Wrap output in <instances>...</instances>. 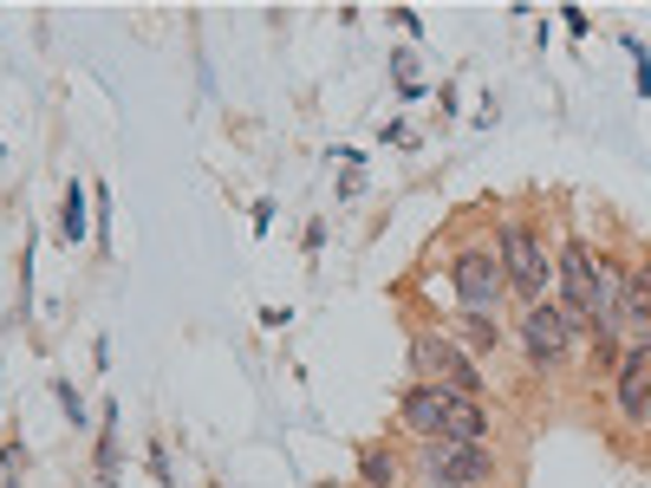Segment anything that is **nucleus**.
Returning <instances> with one entry per match:
<instances>
[{
	"instance_id": "15",
	"label": "nucleus",
	"mask_w": 651,
	"mask_h": 488,
	"mask_svg": "<svg viewBox=\"0 0 651 488\" xmlns=\"http://www.w3.org/2000/svg\"><path fill=\"white\" fill-rule=\"evenodd\" d=\"M619 47H625V59H632V72H639V98H651V52H645V40H632V33H625Z\"/></svg>"
},
{
	"instance_id": "13",
	"label": "nucleus",
	"mask_w": 651,
	"mask_h": 488,
	"mask_svg": "<svg viewBox=\"0 0 651 488\" xmlns=\"http://www.w3.org/2000/svg\"><path fill=\"white\" fill-rule=\"evenodd\" d=\"M456 333L476 345V352H496V345H501V319H476V313H456Z\"/></svg>"
},
{
	"instance_id": "20",
	"label": "nucleus",
	"mask_w": 651,
	"mask_h": 488,
	"mask_svg": "<svg viewBox=\"0 0 651 488\" xmlns=\"http://www.w3.org/2000/svg\"><path fill=\"white\" fill-rule=\"evenodd\" d=\"M378 138H385V144H404V150H410V144H417V138H410V131H404V124H398V118H391V124H385V131H378Z\"/></svg>"
},
{
	"instance_id": "18",
	"label": "nucleus",
	"mask_w": 651,
	"mask_h": 488,
	"mask_svg": "<svg viewBox=\"0 0 651 488\" xmlns=\"http://www.w3.org/2000/svg\"><path fill=\"white\" fill-rule=\"evenodd\" d=\"M560 27H567L573 40H587V13H580V7H560Z\"/></svg>"
},
{
	"instance_id": "4",
	"label": "nucleus",
	"mask_w": 651,
	"mask_h": 488,
	"mask_svg": "<svg viewBox=\"0 0 651 488\" xmlns=\"http://www.w3.org/2000/svg\"><path fill=\"white\" fill-rule=\"evenodd\" d=\"M410 372H417V385H444L456 390V397H476L482 404V365L462 352V345L450 339V333H417L410 339Z\"/></svg>"
},
{
	"instance_id": "1",
	"label": "nucleus",
	"mask_w": 651,
	"mask_h": 488,
	"mask_svg": "<svg viewBox=\"0 0 651 488\" xmlns=\"http://www.w3.org/2000/svg\"><path fill=\"white\" fill-rule=\"evenodd\" d=\"M398 424L424 443H489V404L410 378V385L398 390Z\"/></svg>"
},
{
	"instance_id": "16",
	"label": "nucleus",
	"mask_w": 651,
	"mask_h": 488,
	"mask_svg": "<svg viewBox=\"0 0 651 488\" xmlns=\"http://www.w3.org/2000/svg\"><path fill=\"white\" fill-rule=\"evenodd\" d=\"M20 462H27V449L20 443H0V482L20 488Z\"/></svg>"
},
{
	"instance_id": "8",
	"label": "nucleus",
	"mask_w": 651,
	"mask_h": 488,
	"mask_svg": "<svg viewBox=\"0 0 651 488\" xmlns=\"http://www.w3.org/2000/svg\"><path fill=\"white\" fill-rule=\"evenodd\" d=\"M612 404H619V424L651 430V339H639V345H625V352H619Z\"/></svg>"
},
{
	"instance_id": "11",
	"label": "nucleus",
	"mask_w": 651,
	"mask_h": 488,
	"mask_svg": "<svg viewBox=\"0 0 651 488\" xmlns=\"http://www.w3.org/2000/svg\"><path fill=\"white\" fill-rule=\"evenodd\" d=\"M398 476H404V456L391 443H365L358 449V482L365 488H398Z\"/></svg>"
},
{
	"instance_id": "9",
	"label": "nucleus",
	"mask_w": 651,
	"mask_h": 488,
	"mask_svg": "<svg viewBox=\"0 0 651 488\" xmlns=\"http://www.w3.org/2000/svg\"><path fill=\"white\" fill-rule=\"evenodd\" d=\"M632 333V345L651 339V261L632 267V281H625V313H619V339Z\"/></svg>"
},
{
	"instance_id": "3",
	"label": "nucleus",
	"mask_w": 651,
	"mask_h": 488,
	"mask_svg": "<svg viewBox=\"0 0 651 488\" xmlns=\"http://www.w3.org/2000/svg\"><path fill=\"white\" fill-rule=\"evenodd\" d=\"M450 293L456 313H476V319H496L508 306V274H501L496 242H462L450 254Z\"/></svg>"
},
{
	"instance_id": "2",
	"label": "nucleus",
	"mask_w": 651,
	"mask_h": 488,
	"mask_svg": "<svg viewBox=\"0 0 651 488\" xmlns=\"http://www.w3.org/2000/svg\"><path fill=\"white\" fill-rule=\"evenodd\" d=\"M496 254H501V274H508V293H515L521 306H541V299H548V235H541L528 215H501Z\"/></svg>"
},
{
	"instance_id": "14",
	"label": "nucleus",
	"mask_w": 651,
	"mask_h": 488,
	"mask_svg": "<svg viewBox=\"0 0 651 488\" xmlns=\"http://www.w3.org/2000/svg\"><path fill=\"white\" fill-rule=\"evenodd\" d=\"M52 397H59V410H65V424H72V430H85V424H92V410H85V397H79L72 378H52Z\"/></svg>"
},
{
	"instance_id": "17",
	"label": "nucleus",
	"mask_w": 651,
	"mask_h": 488,
	"mask_svg": "<svg viewBox=\"0 0 651 488\" xmlns=\"http://www.w3.org/2000/svg\"><path fill=\"white\" fill-rule=\"evenodd\" d=\"M144 456H151V476H156L163 488L176 482V469H170V449H163V437H151V449H144Z\"/></svg>"
},
{
	"instance_id": "5",
	"label": "nucleus",
	"mask_w": 651,
	"mask_h": 488,
	"mask_svg": "<svg viewBox=\"0 0 651 488\" xmlns=\"http://www.w3.org/2000/svg\"><path fill=\"white\" fill-rule=\"evenodd\" d=\"M417 476L430 488H489L496 482V456H489V443H424Z\"/></svg>"
},
{
	"instance_id": "6",
	"label": "nucleus",
	"mask_w": 651,
	"mask_h": 488,
	"mask_svg": "<svg viewBox=\"0 0 651 488\" xmlns=\"http://www.w3.org/2000/svg\"><path fill=\"white\" fill-rule=\"evenodd\" d=\"M553 281H560V313H573V319H587L593 326V313H600V247L593 242H560L553 247Z\"/></svg>"
},
{
	"instance_id": "21",
	"label": "nucleus",
	"mask_w": 651,
	"mask_h": 488,
	"mask_svg": "<svg viewBox=\"0 0 651 488\" xmlns=\"http://www.w3.org/2000/svg\"><path fill=\"white\" fill-rule=\"evenodd\" d=\"M424 488H430V482H424Z\"/></svg>"
},
{
	"instance_id": "12",
	"label": "nucleus",
	"mask_w": 651,
	"mask_h": 488,
	"mask_svg": "<svg viewBox=\"0 0 651 488\" xmlns=\"http://www.w3.org/2000/svg\"><path fill=\"white\" fill-rule=\"evenodd\" d=\"M99 488H118V404H104V430H99Z\"/></svg>"
},
{
	"instance_id": "7",
	"label": "nucleus",
	"mask_w": 651,
	"mask_h": 488,
	"mask_svg": "<svg viewBox=\"0 0 651 488\" xmlns=\"http://www.w3.org/2000/svg\"><path fill=\"white\" fill-rule=\"evenodd\" d=\"M573 333H580V319L573 313H560L553 299H541V306H528L521 313V358H528V372H560L567 358H573Z\"/></svg>"
},
{
	"instance_id": "19",
	"label": "nucleus",
	"mask_w": 651,
	"mask_h": 488,
	"mask_svg": "<svg viewBox=\"0 0 651 488\" xmlns=\"http://www.w3.org/2000/svg\"><path fill=\"white\" fill-rule=\"evenodd\" d=\"M248 222H254V235H267V228H274V202H267V195L254 202V215H248Z\"/></svg>"
},
{
	"instance_id": "10",
	"label": "nucleus",
	"mask_w": 651,
	"mask_h": 488,
	"mask_svg": "<svg viewBox=\"0 0 651 488\" xmlns=\"http://www.w3.org/2000/svg\"><path fill=\"white\" fill-rule=\"evenodd\" d=\"M92 228H99V222H92V190L72 176V183H65V202H59V235L79 247V242H92Z\"/></svg>"
}]
</instances>
